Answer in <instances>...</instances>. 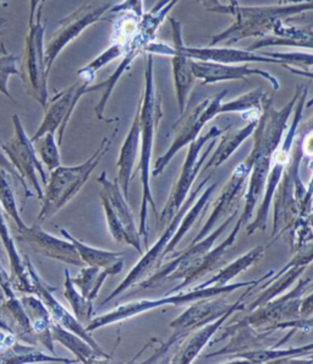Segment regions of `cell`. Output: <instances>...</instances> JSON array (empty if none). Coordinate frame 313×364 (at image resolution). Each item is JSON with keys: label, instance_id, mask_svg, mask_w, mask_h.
<instances>
[{"label": "cell", "instance_id": "cell-32", "mask_svg": "<svg viewBox=\"0 0 313 364\" xmlns=\"http://www.w3.org/2000/svg\"><path fill=\"white\" fill-rule=\"evenodd\" d=\"M20 302L27 314V318L30 320V324L38 343H42L52 355H55L53 338L50 331V325L53 320L45 303L35 294L21 296Z\"/></svg>", "mask_w": 313, "mask_h": 364}, {"label": "cell", "instance_id": "cell-54", "mask_svg": "<svg viewBox=\"0 0 313 364\" xmlns=\"http://www.w3.org/2000/svg\"><path fill=\"white\" fill-rule=\"evenodd\" d=\"M202 4L204 5V8L209 11V10L213 9V8L219 6L221 3L219 0H202Z\"/></svg>", "mask_w": 313, "mask_h": 364}, {"label": "cell", "instance_id": "cell-22", "mask_svg": "<svg viewBox=\"0 0 313 364\" xmlns=\"http://www.w3.org/2000/svg\"><path fill=\"white\" fill-rule=\"evenodd\" d=\"M23 260L26 264L27 271L31 277L32 284H33V289H35V294L37 297L42 299V302L45 303L47 309L49 311V314L52 316V320L54 323L60 325L62 328L69 330L71 333L79 335L81 338L89 342V345L103 355H106V352L101 350V346L98 345L97 341L92 338L91 333H89L84 325L79 323V320L76 319L74 314L69 313L67 309L62 306V303L57 301V298L54 297L53 292L55 289H52L50 286L45 284V281L40 279L38 272L35 270L33 265H32L31 260L28 259L26 254L23 255Z\"/></svg>", "mask_w": 313, "mask_h": 364}, {"label": "cell", "instance_id": "cell-55", "mask_svg": "<svg viewBox=\"0 0 313 364\" xmlns=\"http://www.w3.org/2000/svg\"><path fill=\"white\" fill-rule=\"evenodd\" d=\"M306 0H279V4H291V3H301Z\"/></svg>", "mask_w": 313, "mask_h": 364}, {"label": "cell", "instance_id": "cell-25", "mask_svg": "<svg viewBox=\"0 0 313 364\" xmlns=\"http://www.w3.org/2000/svg\"><path fill=\"white\" fill-rule=\"evenodd\" d=\"M145 53L152 54V55H165L172 58V76H174L177 106H179V113L182 116L185 113L189 95L196 80L192 71V59L174 50L172 46L157 42V41L152 42L147 47Z\"/></svg>", "mask_w": 313, "mask_h": 364}, {"label": "cell", "instance_id": "cell-6", "mask_svg": "<svg viewBox=\"0 0 313 364\" xmlns=\"http://www.w3.org/2000/svg\"><path fill=\"white\" fill-rule=\"evenodd\" d=\"M179 3V0H159L158 3L147 13L142 15L140 20V26L136 35L133 36L130 40L126 47H125V53H123L121 63L116 70L111 74L106 81L99 82L97 85H91L89 87V92H97L101 91V97L97 106L94 108V113L98 119H104V111H106V103L109 101L115 86L118 81L121 79V76L130 69L133 60L141 55L145 54L147 47L155 42L157 38V32L160 25L164 23V18L168 16L169 11Z\"/></svg>", "mask_w": 313, "mask_h": 364}, {"label": "cell", "instance_id": "cell-23", "mask_svg": "<svg viewBox=\"0 0 313 364\" xmlns=\"http://www.w3.org/2000/svg\"><path fill=\"white\" fill-rule=\"evenodd\" d=\"M194 77L203 84H218L223 81L245 80L250 76H260L268 81L273 91L280 89V82L268 71L250 67V64H221V63L192 60Z\"/></svg>", "mask_w": 313, "mask_h": 364}, {"label": "cell", "instance_id": "cell-60", "mask_svg": "<svg viewBox=\"0 0 313 364\" xmlns=\"http://www.w3.org/2000/svg\"><path fill=\"white\" fill-rule=\"evenodd\" d=\"M45 0H40V4H43L45 3Z\"/></svg>", "mask_w": 313, "mask_h": 364}, {"label": "cell", "instance_id": "cell-62", "mask_svg": "<svg viewBox=\"0 0 313 364\" xmlns=\"http://www.w3.org/2000/svg\"><path fill=\"white\" fill-rule=\"evenodd\" d=\"M0 1H1V0H0Z\"/></svg>", "mask_w": 313, "mask_h": 364}, {"label": "cell", "instance_id": "cell-42", "mask_svg": "<svg viewBox=\"0 0 313 364\" xmlns=\"http://www.w3.org/2000/svg\"><path fill=\"white\" fill-rule=\"evenodd\" d=\"M65 281H64V297L70 303L72 314L81 324L86 326L93 319V302L84 297L79 292L75 284L72 282L70 272L65 269Z\"/></svg>", "mask_w": 313, "mask_h": 364}, {"label": "cell", "instance_id": "cell-61", "mask_svg": "<svg viewBox=\"0 0 313 364\" xmlns=\"http://www.w3.org/2000/svg\"><path fill=\"white\" fill-rule=\"evenodd\" d=\"M0 144H1V141H0Z\"/></svg>", "mask_w": 313, "mask_h": 364}, {"label": "cell", "instance_id": "cell-26", "mask_svg": "<svg viewBox=\"0 0 313 364\" xmlns=\"http://www.w3.org/2000/svg\"><path fill=\"white\" fill-rule=\"evenodd\" d=\"M97 182L101 184L99 198L106 199L108 204L111 205L113 213H115V216L119 220L121 226L126 232L128 245L136 249L138 253L142 254L141 235L138 232V227H137L136 221L133 218V211L128 206V199L125 198L121 191L119 183L116 179L114 182H111L106 176V171L101 172V176L98 177Z\"/></svg>", "mask_w": 313, "mask_h": 364}, {"label": "cell", "instance_id": "cell-38", "mask_svg": "<svg viewBox=\"0 0 313 364\" xmlns=\"http://www.w3.org/2000/svg\"><path fill=\"white\" fill-rule=\"evenodd\" d=\"M216 183H213L211 186H207L204 188V191L199 194L197 198V201L191 206L190 210L185 213V216L181 220L180 225L177 227L175 235H172V240L169 242L168 247L165 249L164 253V258L169 255V254L174 253V250L177 249V245L180 243L181 240L185 237L186 233L190 231L191 227L194 226L196 221L199 218H202V215L207 211L208 206H209V201H211V196L213 193L216 191Z\"/></svg>", "mask_w": 313, "mask_h": 364}, {"label": "cell", "instance_id": "cell-57", "mask_svg": "<svg viewBox=\"0 0 313 364\" xmlns=\"http://www.w3.org/2000/svg\"><path fill=\"white\" fill-rule=\"evenodd\" d=\"M231 6H236L238 5V0H230V4Z\"/></svg>", "mask_w": 313, "mask_h": 364}, {"label": "cell", "instance_id": "cell-52", "mask_svg": "<svg viewBox=\"0 0 313 364\" xmlns=\"http://www.w3.org/2000/svg\"><path fill=\"white\" fill-rule=\"evenodd\" d=\"M284 68L287 69V70L290 71L292 74H295V75L302 76V77H306V79H309V80L313 81V71L311 70H302V69H297V68L287 67V65H284ZM313 106V97L311 100H309L307 102H306V108H309V107Z\"/></svg>", "mask_w": 313, "mask_h": 364}, {"label": "cell", "instance_id": "cell-50", "mask_svg": "<svg viewBox=\"0 0 313 364\" xmlns=\"http://www.w3.org/2000/svg\"><path fill=\"white\" fill-rule=\"evenodd\" d=\"M309 169L312 171V178L309 183V188L306 191V196H304V203L301 205L300 216L301 218H309V213H312V203H313V159H311L309 162Z\"/></svg>", "mask_w": 313, "mask_h": 364}, {"label": "cell", "instance_id": "cell-21", "mask_svg": "<svg viewBox=\"0 0 313 364\" xmlns=\"http://www.w3.org/2000/svg\"><path fill=\"white\" fill-rule=\"evenodd\" d=\"M18 242L45 258L54 259L67 265L82 267L84 262L79 258L75 245L70 240H60L45 232L40 223H35L32 226L16 228Z\"/></svg>", "mask_w": 313, "mask_h": 364}, {"label": "cell", "instance_id": "cell-39", "mask_svg": "<svg viewBox=\"0 0 313 364\" xmlns=\"http://www.w3.org/2000/svg\"><path fill=\"white\" fill-rule=\"evenodd\" d=\"M304 267H291L285 272H282V275L278 276L277 279L265 280L262 286H258L260 289L258 297L253 302L250 303V306L247 308L245 306V311H253L258 306H263L269 301H272L274 298L282 296L287 289H290L291 286L300 279L301 275L304 274Z\"/></svg>", "mask_w": 313, "mask_h": 364}, {"label": "cell", "instance_id": "cell-30", "mask_svg": "<svg viewBox=\"0 0 313 364\" xmlns=\"http://www.w3.org/2000/svg\"><path fill=\"white\" fill-rule=\"evenodd\" d=\"M0 240L4 245L5 252L9 257L10 262V284L13 291H18L23 294H35L31 277L27 271L26 264L23 257L20 255L15 240L10 235L9 226L5 221L3 208L0 205Z\"/></svg>", "mask_w": 313, "mask_h": 364}, {"label": "cell", "instance_id": "cell-31", "mask_svg": "<svg viewBox=\"0 0 313 364\" xmlns=\"http://www.w3.org/2000/svg\"><path fill=\"white\" fill-rule=\"evenodd\" d=\"M0 328L13 333L20 342L32 346L38 345L30 320L16 294L5 298L0 303Z\"/></svg>", "mask_w": 313, "mask_h": 364}, {"label": "cell", "instance_id": "cell-16", "mask_svg": "<svg viewBox=\"0 0 313 364\" xmlns=\"http://www.w3.org/2000/svg\"><path fill=\"white\" fill-rule=\"evenodd\" d=\"M238 210H236L226 218L224 223H221V226L214 228L207 237H204L197 243L189 245L185 250L175 255L172 262H169L163 267H159L152 275L145 277V280L140 282V289H153L163 281L182 280L187 274V271L190 270L192 264L197 259L201 258L203 254L207 253L208 250L213 248L218 237L228 228L231 221L238 216Z\"/></svg>", "mask_w": 313, "mask_h": 364}, {"label": "cell", "instance_id": "cell-8", "mask_svg": "<svg viewBox=\"0 0 313 364\" xmlns=\"http://www.w3.org/2000/svg\"><path fill=\"white\" fill-rule=\"evenodd\" d=\"M307 96H309V86L301 85L300 94H299V98L296 101L294 112H292L294 118H292V122H291L287 134L284 135L282 142L279 144L278 149L274 151L272 165H270L268 178H267L265 193L262 196L260 208L257 210L256 218H253V221L246 225L247 235H253L256 231H265L267 230L269 208L272 206L274 193L277 191L282 173H284V171L287 168V164L290 161L291 149H292V144L295 141L296 133H297L301 118L304 114Z\"/></svg>", "mask_w": 313, "mask_h": 364}, {"label": "cell", "instance_id": "cell-59", "mask_svg": "<svg viewBox=\"0 0 313 364\" xmlns=\"http://www.w3.org/2000/svg\"><path fill=\"white\" fill-rule=\"evenodd\" d=\"M309 289H313V282H311V284H309Z\"/></svg>", "mask_w": 313, "mask_h": 364}, {"label": "cell", "instance_id": "cell-24", "mask_svg": "<svg viewBox=\"0 0 313 364\" xmlns=\"http://www.w3.org/2000/svg\"><path fill=\"white\" fill-rule=\"evenodd\" d=\"M258 287V284H251L247 286V289L243 292L238 301L233 304L229 311L225 313L224 316L214 320L209 324L204 325L201 329L194 331L192 335L186 338L185 341L181 343L179 351L174 355L170 362L172 363H181L189 364L192 363L199 357V353L204 350V347L207 346L208 343L211 342L213 336L216 335L221 326L226 323V320L229 319L230 316H233L234 313L240 311H245V299H246L248 294H251L252 289Z\"/></svg>", "mask_w": 313, "mask_h": 364}, {"label": "cell", "instance_id": "cell-56", "mask_svg": "<svg viewBox=\"0 0 313 364\" xmlns=\"http://www.w3.org/2000/svg\"><path fill=\"white\" fill-rule=\"evenodd\" d=\"M5 23H6V20L5 18H0V33H1V30H3V26H4Z\"/></svg>", "mask_w": 313, "mask_h": 364}, {"label": "cell", "instance_id": "cell-43", "mask_svg": "<svg viewBox=\"0 0 313 364\" xmlns=\"http://www.w3.org/2000/svg\"><path fill=\"white\" fill-rule=\"evenodd\" d=\"M123 53H125L123 46L119 45V43H111L109 48H106L103 53L99 54L97 58L93 59L92 62L89 63L86 67L77 71V75L81 77L79 80L87 81L89 84L92 85L98 71L115 59L123 57Z\"/></svg>", "mask_w": 313, "mask_h": 364}, {"label": "cell", "instance_id": "cell-36", "mask_svg": "<svg viewBox=\"0 0 313 364\" xmlns=\"http://www.w3.org/2000/svg\"><path fill=\"white\" fill-rule=\"evenodd\" d=\"M62 237L65 240H70L72 245H75L76 250L79 253V258L84 264L89 267H97L101 269H109V267H115L118 264L125 262L123 259V253L119 252H111V250H104V249L94 248L89 245H84V242L77 240L75 237H72L69 231L62 228L60 230Z\"/></svg>", "mask_w": 313, "mask_h": 364}, {"label": "cell", "instance_id": "cell-13", "mask_svg": "<svg viewBox=\"0 0 313 364\" xmlns=\"http://www.w3.org/2000/svg\"><path fill=\"white\" fill-rule=\"evenodd\" d=\"M13 124L15 130L13 138L9 141L1 142L0 146L20 176L35 189V194L40 200L43 196L42 187H45L48 183V176L37 156L35 144L27 136L23 122L18 114H13Z\"/></svg>", "mask_w": 313, "mask_h": 364}, {"label": "cell", "instance_id": "cell-40", "mask_svg": "<svg viewBox=\"0 0 313 364\" xmlns=\"http://www.w3.org/2000/svg\"><path fill=\"white\" fill-rule=\"evenodd\" d=\"M43 362H55V363H76L77 360H69L57 357L55 355H45V352L37 350L32 345H23L15 342L9 350L0 353V363H43Z\"/></svg>", "mask_w": 313, "mask_h": 364}, {"label": "cell", "instance_id": "cell-53", "mask_svg": "<svg viewBox=\"0 0 313 364\" xmlns=\"http://www.w3.org/2000/svg\"><path fill=\"white\" fill-rule=\"evenodd\" d=\"M40 0H30V25L35 23V13L40 6Z\"/></svg>", "mask_w": 313, "mask_h": 364}, {"label": "cell", "instance_id": "cell-5", "mask_svg": "<svg viewBox=\"0 0 313 364\" xmlns=\"http://www.w3.org/2000/svg\"><path fill=\"white\" fill-rule=\"evenodd\" d=\"M274 272L275 271L270 270L265 276L260 277V279L246 281V282H240V284L212 286V287H207V289H192L189 292L179 291V292H175V294H167V296L157 298V299H140V301L125 303V304L116 306L113 311H106V313L99 316H94L84 328H86L89 333H92L96 330L106 328V326H109V325L116 324V323H121V321H125V320L133 319L135 316L145 314L147 311H155V309L160 308V306H185V304H191V303L196 302L199 299H203V298L226 296V294H233L235 291L243 289V287H247V286H251V284H258L260 286L265 280L270 279L274 275Z\"/></svg>", "mask_w": 313, "mask_h": 364}, {"label": "cell", "instance_id": "cell-14", "mask_svg": "<svg viewBox=\"0 0 313 364\" xmlns=\"http://www.w3.org/2000/svg\"><path fill=\"white\" fill-rule=\"evenodd\" d=\"M226 94H228V91L224 90V91H221V94L216 95L213 98L203 100L202 102H199L197 106L191 109L185 119L182 120L175 140L169 146L167 152L155 161V167L152 171L153 177H159L160 174H163L169 162L175 157L177 152L182 150L184 147L189 146L191 142H194L196 139L199 138V134L208 122L214 119V117L219 114L221 103H223V100Z\"/></svg>", "mask_w": 313, "mask_h": 364}, {"label": "cell", "instance_id": "cell-20", "mask_svg": "<svg viewBox=\"0 0 313 364\" xmlns=\"http://www.w3.org/2000/svg\"><path fill=\"white\" fill-rule=\"evenodd\" d=\"M251 172V165L248 161L245 160L234 169V172L229 178V181L224 186L219 198L213 204V211L208 218L207 223L201 228L199 235L194 237L191 245L197 243L199 240L207 237L216 228V225L221 220L230 216L231 213L238 210V203L245 196L247 188V181Z\"/></svg>", "mask_w": 313, "mask_h": 364}, {"label": "cell", "instance_id": "cell-37", "mask_svg": "<svg viewBox=\"0 0 313 364\" xmlns=\"http://www.w3.org/2000/svg\"><path fill=\"white\" fill-rule=\"evenodd\" d=\"M123 264L125 262H121L109 269H101L97 267H82L79 276L71 277V279L79 292L93 302L98 297L101 286L106 282V279L109 276L120 274L123 271Z\"/></svg>", "mask_w": 313, "mask_h": 364}, {"label": "cell", "instance_id": "cell-29", "mask_svg": "<svg viewBox=\"0 0 313 364\" xmlns=\"http://www.w3.org/2000/svg\"><path fill=\"white\" fill-rule=\"evenodd\" d=\"M140 146H141V124H140V105H138L133 124L130 127L128 135L123 140L120 149L119 159L116 162V167H118L116 181L119 183L121 191L126 199H128V194H130V183L133 181V167L136 164Z\"/></svg>", "mask_w": 313, "mask_h": 364}, {"label": "cell", "instance_id": "cell-7", "mask_svg": "<svg viewBox=\"0 0 313 364\" xmlns=\"http://www.w3.org/2000/svg\"><path fill=\"white\" fill-rule=\"evenodd\" d=\"M304 152L301 147V136L296 133L295 141L291 149L290 161L282 173L278 188L274 193L273 228L270 233L269 245L280 237L287 235L301 218V205L304 203L307 188L304 187L300 177L301 161Z\"/></svg>", "mask_w": 313, "mask_h": 364}, {"label": "cell", "instance_id": "cell-19", "mask_svg": "<svg viewBox=\"0 0 313 364\" xmlns=\"http://www.w3.org/2000/svg\"><path fill=\"white\" fill-rule=\"evenodd\" d=\"M172 25V48L179 53L184 54L192 60H201V62L221 63V64H250V63H265V64H279L278 59L265 57L260 52H251L247 49L228 48V47H187L182 41V32H181V23L177 18H170Z\"/></svg>", "mask_w": 313, "mask_h": 364}, {"label": "cell", "instance_id": "cell-3", "mask_svg": "<svg viewBox=\"0 0 313 364\" xmlns=\"http://www.w3.org/2000/svg\"><path fill=\"white\" fill-rule=\"evenodd\" d=\"M211 13L226 14L234 18V21L226 30L213 36L211 47L225 43L226 46L236 45L245 38H262L272 33L273 27L280 21H285L304 11H313V0L291 4L263 5V6H243V5L221 4Z\"/></svg>", "mask_w": 313, "mask_h": 364}, {"label": "cell", "instance_id": "cell-15", "mask_svg": "<svg viewBox=\"0 0 313 364\" xmlns=\"http://www.w3.org/2000/svg\"><path fill=\"white\" fill-rule=\"evenodd\" d=\"M309 279L299 281L289 294H282L272 301L248 311V316L238 320L236 324L251 326L253 329L270 331L275 325L300 319V302L309 289Z\"/></svg>", "mask_w": 313, "mask_h": 364}, {"label": "cell", "instance_id": "cell-41", "mask_svg": "<svg viewBox=\"0 0 313 364\" xmlns=\"http://www.w3.org/2000/svg\"><path fill=\"white\" fill-rule=\"evenodd\" d=\"M270 95L263 89H255L247 92V94L241 95L238 97L235 98L230 102L221 103L219 114H225V113H240L245 116L248 113L250 116L260 118L262 107L265 100Z\"/></svg>", "mask_w": 313, "mask_h": 364}, {"label": "cell", "instance_id": "cell-18", "mask_svg": "<svg viewBox=\"0 0 313 364\" xmlns=\"http://www.w3.org/2000/svg\"><path fill=\"white\" fill-rule=\"evenodd\" d=\"M89 86L91 84H89L87 81L79 80L67 89L59 91L54 97L49 98L48 103L45 107L43 122L37 132L33 134L31 141L35 142L42 135L47 133L54 134V135L57 133L59 138L57 141L60 146L62 139H64V133L69 124V120L75 111L76 106L81 97L84 95L89 94Z\"/></svg>", "mask_w": 313, "mask_h": 364}, {"label": "cell", "instance_id": "cell-35", "mask_svg": "<svg viewBox=\"0 0 313 364\" xmlns=\"http://www.w3.org/2000/svg\"><path fill=\"white\" fill-rule=\"evenodd\" d=\"M265 248H267L265 245H257L255 248H252L251 250H248L247 253L241 255L240 258L235 259L234 262H230L229 265L221 269L211 279H208L207 281L196 286L194 289H207V287H212V286L229 284L240 274H243L245 271L248 270L250 267H253L257 262H260V259L263 258V255H265Z\"/></svg>", "mask_w": 313, "mask_h": 364}, {"label": "cell", "instance_id": "cell-44", "mask_svg": "<svg viewBox=\"0 0 313 364\" xmlns=\"http://www.w3.org/2000/svg\"><path fill=\"white\" fill-rule=\"evenodd\" d=\"M9 173L0 168V205L4 210L6 215L11 218L16 228H23L26 227V223H23V218L20 216L18 203L15 199L13 188L10 184Z\"/></svg>", "mask_w": 313, "mask_h": 364}, {"label": "cell", "instance_id": "cell-47", "mask_svg": "<svg viewBox=\"0 0 313 364\" xmlns=\"http://www.w3.org/2000/svg\"><path fill=\"white\" fill-rule=\"evenodd\" d=\"M4 55L0 57V95H4L5 97L10 98L13 103H16L13 95L10 94L8 82H9L10 76L20 75V70L18 69V58L13 54H10L5 50Z\"/></svg>", "mask_w": 313, "mask_h": 364}, {"label": "cell", "instance_id": "cell-9", "mask_svg": "<svg viewBox=\"0 0 313 364\" xmlns=\"http://www.w3.org/2000/svg\"><path fill=\"white\" fill-rule=\"evenodd\" d=\"M228 130L221 129L219 127H212L204 135H199L194 142H191L186 154L185 162L182 166L180 174L177 177V182L174 184L170 196L167 203L164 205L162 213L159 215V225H165L170 223L175 213L181 209L186 198L190 193L191 188L194 186L196 178L199 177L204 161L212 152L213 147L216 146V139L221 134Z\"/></svg>", "mask_w": 313, "mask_h": 364}, {"label": "cell", "instance_id": "cell-48", "mask_svg": "<svg viewBox=\"0 0 313 364\" xmlns=\"http://www.w3.org/2000/svg\"><path fill=\"white\" fill-rule=\"evenodd\" d=\"M311 262H313V240L295 250L292 253V258L282 267V270L274 272V275L270 279H277L278 276L282 275V272H285L291 267H304V269H306Z\"/></svg>", "mask_w": 313, "mask_h": 364}, {"label": "cell", "instance_id": "cell-49", "mask_svg": "<svg viewBox=\"0 0 313 364\" xmlns=\"http://www.w3.org/2000/svg\"><path fill=\"white\" fill-rule=\"evenodd\" d=\"M128 13L136 15L138 18H142L145 14L143 11V1L142 0H123L119 5H115L113 8L108 10V14Z\"/></svg>", "mask_w": 313, "mask_h": 364}, {"label": "cell", "instance_id": "cell-58", "mask_svg": "<svg viewBox=\"0 0 313 364\" xmlns=\"http://www.w3.org/2000/svg\"><path fill=\"white\" fill-rule=\"evenodd\" d=\"M309 223H311V225L313 226V211L312 213H309Z\"/></svg>", "mask_w": 313, "mask_h": 364}, {"label": "cell", "instance_id": "cell-12", "mask_svg": "<svg viewBox=\"0 0 313 364\" xmlns=\"http://www.w3.org/2000/svg\"><path fill=\"white\" fill-rule=\"evenodd\" d=\"M233 304L234 303L226 302L224 298L218 297L203 298L191 303V306L182 314L170 323L172 333L168 341L164 342L155 355L145 360V363L160 360L172 347L181 345L194 331L224 316Z\"/></svg>", "mask_w": 313, "mask_h": 364}, {"label": "cell", "instance_id": "cell-34", "mask_svg": "<svg viewBox=\"0 0 313 364\" xmlns=\"http://www.w3.org/2000/svg\"><path fill=\"white\" fill-rule=\"evenodd\" d=\"M50 331H52L53 341L62 343V346L67 348L72 355H76V360L81 363H93L97 360H111V358L109 355H103V353L96 351L89 342L81 336L71 333L54 321H52V325H50Z\"/></svg>", "mask_w": 313, "mask_h": 364}, {"label": "cell", "instance_id": "cell-51", "mask_svg": "<svg viewBox=\"0 0 313 364\" xmlns=\"http://www.w3.org/2000/svg\"><path fill=\"white\" fill-rule=\"evenodd\" d=\"M313 316V291L307 297L301 298L300 318H312Z\"/></svg>", "mask_w": 313, "mask_h": 364}, {"label": "cell", "instance_id": "cell-11", "mask_svg": "<svg viewBox=\"0 0 313 364\" xmlns=\"http://www.w3.org/2000/svg\"><path fill=\"white\" fill-rule=\"evenodd\" d=\"M209 179H211V177L204 178L202 182L199 183V186L196 187V189L191 191V196L186 198L181 209L175 213V216L172 218L170 223L164 230L163 235L159 237L158 240L155 242V245H152V248L148 249L145 255L136 262V265L130 270L128 276L120 282L119 286L101 302V306H106L108 303L114 301L115 298L119 297L128 289H133L135 284L145 280L147 276L152 274V271H155L160 267V262H163L165 249L168 247L169 242L172 240V235H175L181 220L185 216V213L190 210L191 206L194 205V200L197 199L199 194L204 191V188L207 187Z\"/></svg>", "mask_w": 313, "mask_h": 364}, {"label": "cell", "instance_id": "cell-28", "mask_svg": "<svg viewBox=\"0 0 313 364\" xmlns=\"http://www.w3.org/2000/svg\"><path fill=\"white\" fill-rule=\"evenodd\" d=\"M240 230H241V225L236 223L231 233L221 242V245H216V248L208 250L207 253L203 254L201 258L197 259L192 264L190 270L187 271L185 277L181 280V284L170 289L168 294H175L179 291H184L191 284L197 282L199 279H202L203 276L216 270V267H219V264L224 262L225 254L228 253V250L234 245Z\"/></svg>", "mask_w": 313, "mask_h": 364}, {"label": "cell", "instance_id": "cell-63", "mask_svg": "<svg viewBox=\"0 0 313 364\" xmlns=\"http://www.w3.org/2000/svg\"><path fill=\"white\" fill-rule=\"evenodd\" d=\"M312 211H313V209H312Z\"/></svg>", "mask_w": 313, "mask_h": 364}, {"label": "cell", "instance_id": "cell-17", "mask_svg": "<svg viewBox=\"0 0 313 364\" xmlns=\"http://www.w3.org/2000/svg\"><path fill=\"white\" fill-rule=\"evenodd\" d=\"M109 9V4H84L69 16L62 18L57 31L54 32L48 43L45 46V68L48 74L62 49L77 38L87 27L101 21Z\"/></svg>", "mask_w": 313, "mask_h": 364}, {"label": "cell", "instance_id": "cell-46", "mask_svg": "<svg viewBox=\"0 0 313 364\" xmlns=\"http://www.w3.org/2000/svg\"><path fill=\"white\" fill-rule=\"evenodd\" d=\"M265 57L278 59L280 65L309 70L313 67V54L306 52H260Z\"/></svg>", "mask_w": 313, "mask_h": 364}, {"label": "cell", "instance_id": "cell-10", "mask_svg": "<svg viewBox=\"0 0 313 364\" xmlns=\"http://www.w3.org/2000/svg\"><path fill=\"white\" fill-rule=\"evenodd\" d=\"M20 75L27 95L45 108L48 103V71L45 60V25L42 5L35 13V23L28 25Z\"/></svg>", "mask_w": 313, "mask_h": 364}, {"label": "cell", "instance_id": "cell-45", "mask_svg": "<svg viewBox=\"0 0 313 364\" xmlns=\"http://www.w3.org/2000/svg\"><path fill=\"white\" fill-rule=\"evenodd\" d=\"M33 144H37L35 146L37 156L42 162V165L47 167L49 172L57 168L59 166H62L60 150H59L60 146H59L54 134H45L38 140H35Z\"/></svg>", "mask_w": 313, "mask_h": 364}, {"label": "cell", "instance_id": "cell-33", "mask_svg": "<svg viewBox=\"0 0 313 364\" xmlns=\"http://www.w3.org/2000/svg\"><path fill=\"white\" fill-rule=\"evenodd\" d=\"M258 119L250 120L248 124L245 125L241 129L230 130L228 128L225 133L221 134V142L213 151L212 156L209 157V161L203 167L202 172L209 168H216L229 160L238 147L241 146L243 142L253 134Z\"/></svg>", "mask_w": 313, "mask_h": 364}, {"label": "cell", "instance_id": "cell-2", "mask_svg": "<svg viewBox=\"0 0 313 364\" xmlns=\"http://www.w3.org/2000/svg\"><path fill=\"white\" fill-rule=\"evenodd\" d=\"M140 124H141V146H140V164L137 171L141 174L142 201L140 210L138 232L143 237L145 247L148 245V208L158 218V208L150 191V161L153 155L155 133L159 122L163 118L162 101L157 91L155 80V59L152 54L145 53V91L140 101Z\"/></svg>", "mask_w": 313, "mask_h": 364}, {"label": "cell", "instance_id": "cell-1", "mask_svg": "<svg viewBox=\"0 0 313 364\" xmlns=\"http://www.w3.org/2000/svg\"><path fill=\"white\" fill-rule=\"evenodd\" d=\"M300 94V86L296 87L295 95L285 106L277 109L273 105V96H269L262 107L260 118L253 132V146L246 160L251 165V172L247 181L245 191V206L240 215L238 223L246 226L253 218L260 198L265 193L269 169L272 165L273 154L287 130V122L294 112L296 101Z\"/></svg>", "mask_w": 313, "mask_h": 364}, {"label": "cell", "instance_id": "cell-27", "mask_svg": "<svg viewBox=\"0 0 313 364\" xmlns=\"http://www.w3.org/2000/svg\"><path fill=\"white\" fill-rule=\"evenodd\" d=\"M268 47H291V48L313 49V26H295L280 21L273 27L272 35L257 38L247 50L257 52Z\"/></svg>", "mask_w": 313, "mask_h": 364}, {"label": "cell", "instance_id": "cell-4", "mask_svg": "<svg viewBox=\"0 0 313 364\" xmlns=\"http://www.w3.org/2000/svg\"><path fill=\"white\" fill-rule=\"evenodd\" d=\"M116 134L118 129H115L111 136L103 139L97 150L84 164L71 167L59 166L57 168L50 171L48 183L43 188V196L40 199L42 209L35 223H43L49 218H53L55 213H59L79 194L86 182L89 181L93 171L101 164V159L111 150V144L114 141Z\"/></svg>", "mask_w": 313, "mask_h": 364}]
</instances>
